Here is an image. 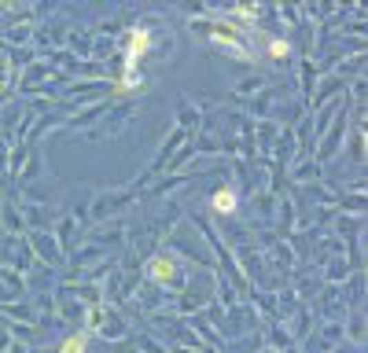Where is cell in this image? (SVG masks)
<instances>
[{
	"label": "cell",
	"mask_w": 368,
	"mask_h": 353,
	"mask_svg": "<svg viewBox=\"0 0 368 353\" xmlns=\"http://www.w3.org/2000/svg\"><path fill=\"white\" fill-rule=\"evenodd\" d=\"M151 48V30L147 26H136L133 34H129V48H125V85H133L136 78H133V70H136V63H140V56Z\"/></svg>",
	"instance_id": "6da1fadb"
},
{
	"label": "cell",
	"mask_w": 368,
	"mask_h": 353,
	"mask_svg": "<svg viewBox=\"0 0 368 353\" xmlns=\"http://www.w3.org/2000/svg\"><path fill=\"white\" fill-rule=\"evenodd\" d=\"M210 206H214V213H236V206H240V199H236V191H229V188H218V191H214V199H210Z\"/></svg>",
	"instance_id": "3957f363"
},
{
	"label": "cell",
	"mask_w": 368,
	"mask_h": 353,
	"mask_svg": "<svg viewBox=\"0 0 368 353\" xmlns=\"http://www.w3.org/2000/svg\"><path fill=\"white\" fill-rule=\"evenodd\" d=\"M173 276H177V261H173L170 254H155V258L147 261V280H155V284H170Z\"/></svg>",
	"instance_id": "7a4b0ae2"
},
{
	"label": "cell",
	"mask_w": 368,
	"mask_h": 353,
	"mask_svg": "<svg viewBox=\"0 0 368 353\" xmlns=\"http://www.w3.org/2000/svg\"><path fill=\"white\" fill-rule=\"evenodd\" d=\"M210 41H214V45H218V48L232 52V56H240V59H251V52H247V48H243L240 41H236V37H225V34H210Z\"/></svg>",
	"instance_id": "277c9868"
},
{
	"label": "cell",
	"mask_w": 368,
	"mask_h": 353,
	"mask_svg": "<svg viewBox=\"0 0 368 353\" xmlns=\"http://www.w3.org/2000/svg\"><path fill=\"white\" fill-rule=\"evenodd\" d=\"M85 350H89V331H78V335L63 339V346H59V353H85Z\"/></svg>",
	"instance_id": "5b68a950"
},
{
	"label": "cell",
	"mask_w": 368,
	"mask_h": 353,
	"mask_svg": "<svg viewBox=\"0 0 368 353\" xmlns=\"http://www.w3.org/2000/svg\"><path fill=\"white\" fill-rule=\"evenodd\" d=\"M287 52H291V45H287V41H284V37H273V41H269V56L284 59V56H287Z\"/></svg>",
	"instance_id": "8992f818"
}]
</instances>
